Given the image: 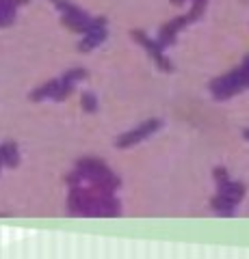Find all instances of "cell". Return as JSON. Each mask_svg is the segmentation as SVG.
<instances>
[{"mask_svg":"<svg viewBox=\"0 0 249 259\" xmlns=\"http://www.w3.org/2000/svg\"><path fill=\"white\" fill-rule=\"evenodd\" d=\"M160 125H163V123H160L158 119L146 121V123H141L139 127H134V130H130V132H126L124 136H119V139L115 141V145H117V147H122V149H126V147H132V145L141 143L143 139H148L150 134H154Z\"/></svg>","mask_w":249,"mask_h":259,"instance_id":"6da1fadb","label":"cell"},{"mask_svg":"<svg viewBox=\"0 0 249 259\" xmlns=\"http://www.w3.org/2000/svg\"><path fill=\"white\" fill-rule=\"evenodd\" d=\"M130 37L134 39V41H141V46H146L148 50H150V54L156 59V65L163 71H171V63H167V59L163 54H160V44H156V41H152V39H148V35L146 32H141V30H130Z\"/></svg>","mask_w":249,"mask_h":259,"instance_id":"7a4b0ae2","label":"cell"},{"mask_svg":"<svg viewBox=\"0 0 249 259\" xmlns=\"http://www.w3.org/2000/svg\"><path fill=\"white\" fill-rule=\"evenodd\" d=\"M104 39H106V28L104 30H93V32H87V35L80 39L78 44V52H89L93 48H98Z\"/></svg>","mask_w":249,"mask_h":259,"instance_id":"3957f363","label":"cell"},{"mask_svg":"<svg viewBox=\"0 0 249 259\" xmlns=\"http://www.w3.org/2000/svg\"><path fill=\"white\" fill-rule=\"evenodd\" d=\"M61 84V80H50V82H46L42 87H37L33 93L28 95L30 102H42V100H48V97H52L54 93H57V89Z\"/></svg>","mask_w":249,"mask_h":259,"instance_id":"277c9868","label":"cell"},{"mask_svg":"<svg viewBox=\"0 0 249 259\" xmlns=\"http://www.w3.org/2000/svg\"><path fill=\"white\" fill-rule=\"evenodd\" d=\"M0 151H3V160H5L7 166L20 164V153H18V145L15 143H3L0 145Z\"/></svg>","mask_w":249,"mask_h":259,"instance_id":"5b68a950","label":"cell"},{"mask_svg":"<svg viewBox=\"0 0 249 259\" xmlns=\"http://www.w3.org/2000/svg\"><path fill=\"white\" fill-rule=\"evenodd\" d=\"M80 106H83L85 112H95L98 110V97L91 91H83L80 93Z\"/></svg>","mask_w":249,"mask_h":259,"instance_id":"8992f818","label":"cell"},{"mask_svg":"<svg viewBox=\"0 0 249 259\" xmlns=\"http://www.w3.org/2000/svg\"><path fill=\"white\" fill-rule=\"evenodd\" d=\"M76 89V84L74 82H67V80H61V84H59V89H57V93L52 95V100L54 102H63V100H67V97L72 95V91Z\"/></svg>","mask_w":249,"mask_h":259,"instance_id":"52a82bcc","label":"cell"},{"mask_svg":"<svg viewBox=\"0 0 249 259\" xmlns=\"http://www.w3.org/2000/svg\"><path fill=\"white\" fill-rule=\"evenodd\" d=\"M87 76H89V71H87L85 67H74V69H69L65 71V74L61 76V80H67V82H80V80H85Z\"/></svg>","mask_w":249,"mask_h":259,"instance_id":"ba28073f","label":"cell"},{"mask_svg":"<svg viewBox=\"0 0 249 259\" xmlns=\"http://www.w3.org/2000/svg\"><path fill=\"white\" fill-rule=\"evenodd\" d=\"M57 9L61 11V15H72V13H80V11H83L80 7L67 3V0H59V3H57Z\"/></svg>","mask_w":249,"mask_h":259,"instance_id":"9c48e42d","label":"cell"},{"mask_svg":"<svg viewBox=\"0 0 249 259\" xmlns=\"http://www.w3.org/2000/svg\"><path fill=\"white\" fill-rule=\"evenodd\" d=\"M5 164V160H3V151H0V166H3Z\"/></svg>","mask_w":249,"mask_h":259,"instance_id":"30bf717a","label":"cell"},{"mask_svg":"<svg viewBox=\"0 0 249 259\" xmlns=\"http://www.w3.org/2000/svg\"><path fill=\"white\" fill-rule=\"evenodd\" d=\"M52 3H59V0H52Z\"/></svg>","mask_w":249,"mask_h":259,"instance_id":"8fae6325","label":"cell"}]
</instances>
